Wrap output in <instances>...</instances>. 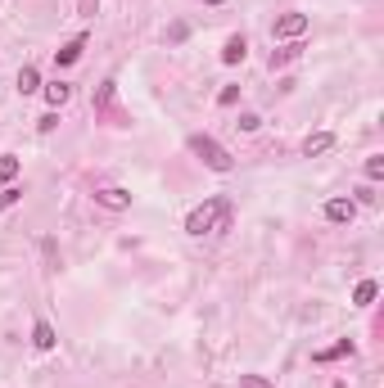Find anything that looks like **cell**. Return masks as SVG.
I'll return each instance as SVG.
<instances>
[{"mask_svg":"<svg viewBox=\"0 0 384 388\" xmlns=\"http://www.w3.org/2000/svg\"><path fill=\"white\" fill-rule=\"evenodd\" d=\"M186 230H190V235H217V230H230V204H226V199H208V204H199L195 213L186 217Z\"/></svg>","mask_w":384,"mask_h":388,"instance_id":"1","label":"cell"},{"mask_svg":"<svg viewBox=\"0 0 384 388\" xmlns=\"http://www.w3.org/2000/svg\"><path fill=\"white\" fill-rule=\"evenodd\" d=\"M190 154H195L204 167H213V172H230V167H235V158L226 154V145H217L213 136H190Z\"/></svg>","mask_w":384,"mask_h":388,"instance_id":"2","label":"cell"},{"mask_svg":"<svg viewBox=\"0 0 384 388\" xmlns=\"http://www.w3.org/2000/svg\"><path fill=\"white\" fill-rule=\"evenodd\" d=\"M303 32H307V14H298V10L280 14V19H276V27H272L276 41H294V36H303Z\"/></svg>","mask_w":384,"mask_h":388,"instance_id":"3","label":"cell"},{"mask_svg":"<svg viewBox=\"0 0 384 388\" xmlns=\"http://www.w3.org/2000/svg\"><path fill=\"white\" fill-rule=\"evenodd\" d=\"M95 204H99V208H113V213H122V208H132V194L118 190V185H104V190H95Z\"/></svg>","mask_w":384,"mask_h":388,"instance_id":"4","label":"cell"},{"mask_svg":"<svg viewBox=\"0 0 384 388\" xmlns=\"http://www.w3.org/2000/svg\"><path fill=\"white\" fill-rule=\"evenodd\" d=\"M352 217H357V204H352V199H330L326 204V221H335V226H344Z\"/></svg>","mask_w":384,"mask_h":388,"instance_id":"5","label":"cell"},{"mask_svg":"<svg viewBox=\"0 0 384 388\" xmlns=\"http://www.w3.org/2000/svg\"><path fill=\"white\" fill-rule=\"evenodd\" d=\"M45 90V104L50 108H64L68 99H73V86H68V82H50V86H41Z\"/></svg>","mask_w":384,"mask_h":388,"instance_id":"6","label":"cell"},{"mask_svg":"<svg viewBox=\"0 0 384 388\" xmlns=\"http://www.w3.org/2000/svg\"><path fill=\"white\" fill-rule=\"evenodd\" d=\"M244 54H249V41H244V36H230V41L221 45V64H244Z\"/></svg>","mask_w":384,"mask_h":388,"instance_id":"7","label":"cell"},{"mask_svg":"<svg viewBox=\"0 0 384 388\" xmlns=\"http://www.w3.org/2000/svg\"><path fill=\"white\" fill-rule=\"evenodd\" d=\"M82 50H86V36H73L68 45H59V50H55V64H77Z\"/></svg>","mask_w":384,"mask_h":388,"instance_id":"8","label":"cell"},{"mask_svg":"<svg viewBox=\"0 0 384 388\" xmlns=\"http://www.w3.org/2000/svg\"><path fill=\"white\" fill-rule=\"evenodd\" d=\"M326 149H335V136H330V131H317V136H307V141H303L307 158H317V154H326Z\"/></svg>","mask_w":384,"mask_h":388,"instance_id":"9","label":"cell"},{"mask_svg":"<svg viewBox=\"0 0 384 388\" xmlns=\"http://www.w3.org/2000/svg\"><path fill=\"white\" fill-rule=\"evenodd\" d=\"M32 343L41 348V352H50V348H55V325H50V321H36L32 325Z\"/></svg>","mask_w":384,"mask_h":388,"instance_id":"10","label":"cell"},{"mask_svg":"<svg viewBox=\"0 0 384 388\" xmlns=\"http://www.w3.org/2000/svg\"><path fill=\"white\" fill-rule=\"evenodd\" d=\"M339 356H352V343H348V339H339L335 348H321V352H312V361H339Z\"/></svg>","mask_w":384,"mask_h":388,"instance_id":"11","label":"cell"},{"mask_svg":"<svg viewBox=\"0 0 384 388\" xmlns=\"http://www.w3.org/2000/svg\"><path fill=\"white\" fill-rule=\"evenodd\" d=\"M36 90H41V73H36V68H23L19 73V95H36Z\"/></svg>","mask_w":384,"mask_h":388,"instance_id":"12","label":"cell"},{"mask_svg":"<svg viewBox=\"0 0 384 388\" xmlns=\"http://www.w3.org/2000/svg\"><path fill=\"white\" fill-rule=\"evenodd\" d=\"M19 167H23V162L14 158V154H0V185H10L14 176H19Z\"/></svg>","mask_w":384,"mask_h":388,"instance_id":"13","label":"cell"},{"mask_svg":"<svg viewBox=\"0 0 384 388\" xmlns=\"http://www.w3.org/2000/svg\"><path fill=\"white\" fill-rule=\"evenodd\" d=\"M375 293H380V284H375V280H362L357 289H352V302H357V307H366V302H375Z\"/></svg>","mask_w":384,"mask_h":388,"instance_id":"14","label":"cell"},{"mask_svg":"<svg viewBox=\"0 0 384 388\" xmlns=\"http://www.w3.org/2000/svg\"><path fill=\"white\" fill-rule=\"evenodd\" d=\"M298 54H303V45H285V50H276V54H272V68H285V64H294Z\"/></svg>","mask_w":384,"mask_h":388,"instance_id":"15","label":"cell"},{"mask_svg":"<svg viewBox=\"0 0 384 388\" xmlns=\"http://www.w3.org/2000/svg\"><path fill=\"white\" fill-rule=\"evenodd\" d=\"M113 90H118L113 82H99V90H95V108H109V104H113Z\"/></svg>","mask_w":384,"mask_h":388,"instance_id":"16","label":"cell"},{"mask_svg":"<svg viewBox=\"0 0 384 388\" xmlns=\"http://www.w3.org/2000/svg\"><path fill=\"white\" fill-rule=\"evenodd\" d=\"M19 199H23V190H14V185H10V190H0V208H14Z\"/></svg>","mask_w":384,"mask_h":388,"instance_id":"17","label":"cell"},{"mask_svg":"<svg viewBox=\"0 0 384 388\" xmlns=\"http://www.w3.org/2000/svg\"><path fill=\"white\" fill-rule=\"evenodd\" d=\"M235 99H240V86H226V90H221V95H217V104H221V108H230V104H235Z\"/></svg>","mask_w":384,"mask_h":388,"instance_id":"18","label":"cell"},{"mask_svg":"<svg viewBox=\"0 0 384 388\" xmlns=\"http://www.w3.org/2000/svg\"><path fill=\"white\" fill-rule=\"evenodd\" d=\"M263 127V118H258V113H240V131H258Z\"/></svg>","mask_w":384,"mask_h":388,"instance_id":"19","label":"cell"},{"mask_svg":"<svg viewBox=\"0 0 384 388\" xmlns=\"http://www.w3.org/2000/svg\"><path fill=\"white\" fill-rule=\"evenodd\" d=\"M366 176H371V181H380V176H384V158H366Z\"/></svg>","mask_w":384,"mask_h":388,"instance_id":"20","label":"cell"},{"mask_svg":"<svg viewBox=\"0 0 384 388\" xmlns=\"http://www.w3.org/2000/svg\"><path fill=\"white\" fill-rule=\"evenodd\" d=\"M240 388H272L263 375H240Z\"/></svg>","mask_w":384,"mask_h":388,"instance_id":"21","label":"cell"},{"mask_svg":"<svg viewBox=\"0 0 384 388\" xmlns=\"http://www.w3.org/2000/svg\"><path fill=\"white\" fill-rule=\"evenodd\" d=\"M36 127H41V131H55V127H59V113H55V108H50V113H45V118L36 122Z\"/></svg>","mask_w":384,"mask_h":388,"instance_id":"22","label":"cell"},{"mask_svg":"<svg viewBox=\"0 0 384 388\" xmlns=\"http://www.w3.org/2000/svg\"><path fill=\"white\" fill-rule=\"evenodd\" d=\"M204 5H226V0H204Z\"/></svg>","mask_w":384,"mask_h":388,"instance_id":"23","label":"cell"}]
</instances>
